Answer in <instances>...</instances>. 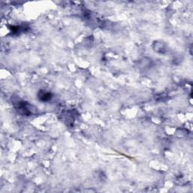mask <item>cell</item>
Returning a JSON list of instances; mask_svg holds the SVG:
<instances>
[{
	"label": "cell",
	"mask_w": 193,
	"mask_h": 193,
	"mask_svg": "<svg viewBox=\"0 0 193 193\" xmlns=\"http://www.w3.org/2000/svg\"><path fill=\"white\" fill-rule=\"evenodd\" d=\"M39 99L41 100L48 101V100H49L51 98V95L50 93L45 92V91H41L39 94Z\"/></svg>",
	"instance_id": "6da1fadb"
}]
</instances>
